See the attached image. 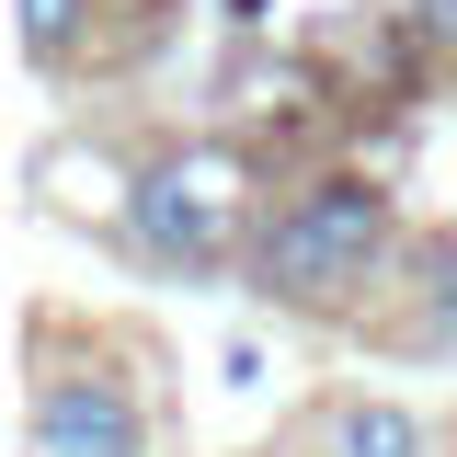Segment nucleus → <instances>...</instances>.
I'll list each match as a JSON object with an SVG mask.
<instances>
[{"label": "nucleus", "instance_id": "obj_2", "mask_svg": "<svg viewBox=\"0 0 457 457\" xmlns=\"http://www.w3.org/2000/svg\"><path fill=\"white\" fill-rule=\"evenodd\" d=\"M252 218H263V183L228 137H171L126 171L114 195V252L137 275H171V286H240V252H252Z\"/></svg>", "mask_w": 457, "mask_h": 457}, {"label": "nucleus", "instance_id": "obj_3", "mask_svg": "<svg viewBox=\"0 0 457 457\" xmlns=\"http://www.w3.org/2000/svg\"><path fill=\"white\" fill-rule=\"evenodd\" d=\"M161 411L149 378L114 332H69L57 309H35V354H23V457H149Z\"/></svg>", "mask_w": 457, "mask_h": 457}, {"label": "nucleus", "instance_id": "obj_6", "mask_svg": "<svg viewBox=\"0 0 457 457\" xmlns=\"http://www.w3.org/2000/svg\"><path fill=\"white\" fill-rule=\"evenodd\" d=\"M23 69L35 80H92V69H114L104 0H23Z\"/></svg>", "mask_w": 457, "mask_h": 457}, {"label": "nucleus", "instance_id": "obj_1", "mask_svg": "<svg viewBox=\"0 0 457 457\" xmlns=\"http://www.w3.org/2000/svg\"><path fill=\"white\" fill-rule=\"evenodd\" d=\"M400 252H411V206L389 195V171L320 161V171L263 195L252 252H240V297L297 320V332H366V309L389 297Z\"/></svg>", "mask_w": 457, "mask_h": 457}, {"label": "nucleus", "instance_id": "obj_7", "mask_svg": "<svg viewBox=\"0 0 457 457\" xmlns=\"http://www.w3.org/2000/svg\"><path fill=\"white\" fill-rule=\"evenodd\" d=\"M400 80H457V0H389Z\"/></svg>", "mask_w": 457, "mask_h": 457}, {"label": "nucleus", "instance_id": "obj_4", "mask_svg": "<svg viewBox=\"0 0 457 457\" xmlns=\"http://www.w3.org/2000/svg\"><path fill=\"white\" fill-rule=\"evenodd\" d=\"M354 343H366V354H400V366H457V218L411 228L389 297L366 309Z\"/></svg>", "mask_w": 457, "mask_h": 457}, {"label": "nucleus", "instance_id": "obj_5", "mask_svg": "<svg viewBox=\"0 0 457 457\" xmlns=\"http://www.w3.org/2000/svg\"><path fill=\"white\" fill-rule=\"evenodd\" d=\"M286 457H446V423L400 389H320L286 423Z\"/></svg>", "mask_w": 457, "mask_h": 457}]
</instances>
